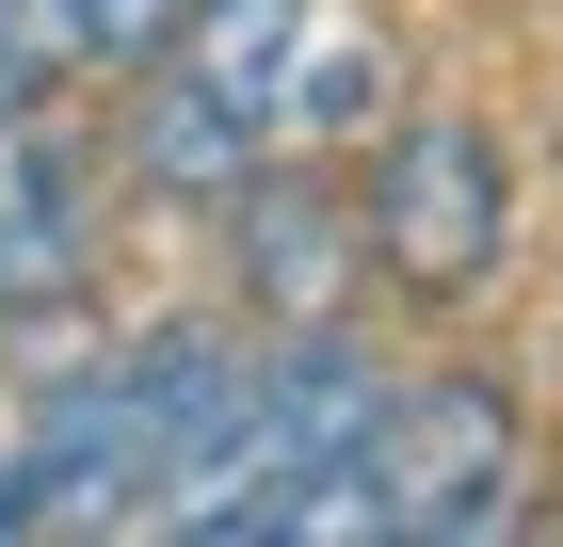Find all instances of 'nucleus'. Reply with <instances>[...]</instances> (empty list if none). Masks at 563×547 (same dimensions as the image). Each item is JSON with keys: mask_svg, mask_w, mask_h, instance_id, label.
I'll use <instances>...</instances> for the list:
<instances>
[{"mask_svg": "<svg viewBox=\"0 0 563 547\" xmlns=\"http://www.w3.org/2000/svg\"><path fill=\"white\" fill-rule=\"evenodd\" d=\"M354 242L387 258L419 306L499 291V258H516V177H499V145H483L467 113H419L387 145V177H371V226H354Z\"/></svg>", "mask_w": 563, "mask_h": 547, "instance_id": "nucleus-1", "label": "nucleus"}, {"mask_svg": "<svg viewBox=\"0 0 563 547\" xmlns=\"http://www.w3.org/2000/svg\"><path fill=\"white\" fill-rule=\"evenodd\" d=\"M354 467H371L387 532H499V515H516V403H499V386H467V371L387 386Z\"/></svg>", "mask_w": 563, "mask_h": 547, "instance_id": "nucleus-2", "label": "nucleus"}, {"mask_svg": "<svg viewBox=\"0 0 563 547\" xmlns=\"http://www.w3.org/2000/svg\"><path fill=\"white\" fill-rule=\"evenodd\" d=\"M258 145H274V97L210 81L194 48H162V65H145V113H130V177H145V194H177V210H225V194L258 177Z\"/></svg>", "mask_w": 563, "mask_h": 547, "instance_id": "nucleus-3", "label": "nucleus"}, {"mask_svg": "<svg viewBox=\"0 0 563 547\" xmlns=\"http://www.w3.org/2000/svg\"><path fill=\"white\" fill-rule=\"evenodd\" d=\"M81 274H97V242H81V145L16 97V113H0V322H48Z\"/></svg>", "mask_w": 563, "mask_h": 547, "instance_id": "nucleus-4", "label": "nucleus"}, {"mask_svg": "<svg viewBox=\"0 0 563 547\" xmlns=\"http://www.w3.org/2000/svg\"><path fill=\"white\" fill-rule=\"evenodd\" d=\"M225 210H242V291H258L274 322H339V291L371 274V242H354L322 194H290V177H242Z\"/></svg>", "mask_w": 563, "mask_h": 547, "instance_id": "nucleus-5", "label": "nucleus"}, {"mask_svg": "<svg viewBox=\"0 0 563 547\" xmlns=\"http://www.w3.org/2000/svg\"><path fill=\"white\" fill-rule=\"evenodd\" d=\"M274 113L322 129V145L371 129V113H387V48H306V65H274Z\"/></svg>", "mask_w": 563, "mask_h": 547, "instance_id": "nucleus-6", "label": "nucleus"}, {"mask_svg": "<svg viewBox=\"0 0 563 547\" xmlns=\"http://www.w3.org/2000/svg\"><path fill=\"white\" fill-rule=\"evenodd\" d=\"M65 48H81V65H162L177 0H65Z\"/></svg>", "mask_w": 563, "mask_h": 547, "instance_id": "nucleus-7", "label": "nucleus"}, {"mask_svg": "<svg viewBox=\"0 0 563 547\" xmlns=\"http://www.w3.org/2000/svg\"><path fill=\"white\" fill-rule=\"evenodd\" d=\"M48 81V65H33V48H16V33H0V113H16V97H33Z\"/></svg>", "mask_w": 563, "mask_h": 547, "instance_id": "nucleus-8", "label": "nucleus"}]
</instances>
